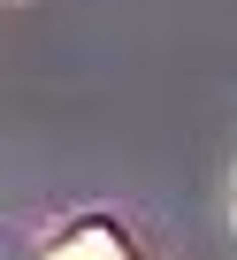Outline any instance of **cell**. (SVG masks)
<instances>
[{
	"label": "cell",
	"mask_w": 237,
	"mask_h": 260,
	"mask_svg": "<svg viewBox=\"0 0 237 260\" xmlns=\"http://www.w3.org/2000/svg\"><path fill=\"white\" fill-rule=\"evenodd\" d=\"M46 260H130V245L115 237L107 222H77V230H69V237L46 252Z\"/></svg>",
	"instance_id": "1"
}]
</instances>
